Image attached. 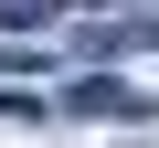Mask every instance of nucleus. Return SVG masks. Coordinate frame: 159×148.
Listing matches in <instances>:
<instances>
[{
	"instance_id": "f257e3e1",
	"label": "nucleus",
	"mask_w": 159,
	"mask_h": 148,
	"mask_svg": "<svg viewBox=\"0 0 159 148\" xmlns=\"http://www.w3.org/2000/svg\"><path fill=\"white\" fill-rule=\"evenodd\" d=\"M74 106H85V116H148L127 85H106V74H85V85H74Z\"/></svg>"
}]
</instances>
